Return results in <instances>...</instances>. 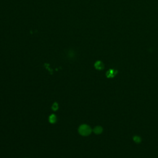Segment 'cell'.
Masks as SVG:
<instances>
[{"label":"cell","instance_id":"cell-4","mask_svg":"<svg viewBox=\"0 0 158 158\" xmlns=\"http://www.w3.org/2000/svg\"><path fill=\"white\" fill-rule=\"evenodd\" d=\"M56 120H57V118L56 117V115L55 114H51L49 117V121L51 124L55 123L56 122Z\"/></svg>","mask_w":158,"mask_h":158},{"label":"cell","instance_id":"cell-5","mask_svg":"<svg viewBox=\"0 0 158 158\" xmlns=\"http://www.w3.org/2000/svg\"><path fill=\"white\" fill-rule=\"evenodd\" d=\"M102 130H103L102 128H101V127H99V126L96 127L94 129V130H93L94 132H95V134H101V133L102 132Z\"/></svg>","mask_w":158,"mask_h":158},{"label":"cell","instance_id":"cell-2","mask_svg":"<svg viewBox=\"0 0 158 158\" xmlns=\"http://www.w3.org/2000/svg\"><path fill=\"white\" fill-rule=\"evenodd\" d=\"M95 67L98 70H102L104 69V64L101 61H98L95 62Z\"/></svg>","mask_w":158,"mask_h":158},{"label":"cell","instance_id":"cell-3","mask_svg":"<svg viewBox=\"0 0 158 158\" xmlns=\"http://www.w3.org/2000/svg\"><path fill=\"white\" fill-rule=\"evenodd\" d=\"M117 74V71L114 70V69H110L109 70H108L106 73V75L109 78H111V77H114L116 74Z\"/></svg>","mask_w":158,"mask_h":158},{"label":"cell","instance_id":"cell-1","mask_svg":"<svg viewBox=\"0 0 158 158\" xmlns=\"http://www.w3.org/2000/svg\"><path fill=\"white\" fill-rule=\"evenodd\" d=\"M78 132L82 136H88L91 132V128L87 125H82L78 128Z\"/></svg>","mask_w":158,"mask_h":158},{"label":"cell","instance_id":"cell-6","mask_svg":"<svg viewBox=\"0 0 158 158\" xmlns=\"http://www.w3.org/2000/svg\"><path fill=\"white\" fill-rule=\"evenodd\" d=\"M57 109H58V104L57 103H55L52 106V109L56 111L57 110Z\"/></svg>","mask_w":158,"mask_h":158}]
</instances>
